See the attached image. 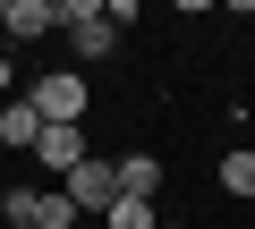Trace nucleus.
Here are the masks:
<instances>
[{
	"instance_id": "obj_11",
	"label": "nucleus",
	"mask_w": 255,
	"mask_h": 229,
	"mask_svg": "<svg viewBox=\"0 0 255 229\" xmlns=\"http://www.w3.org/2000/svg\"><path fill=\"white\" fill-rule=\"evenodd\" d=\"M34 204H43V187H9V195H0V221L26 229V221H34Z\"/></svg>"
},
{
	"instance_id": "obj_2",
	"label": "nucleus",
	"mask_w": 255,
	"mask_h": 229,
	"mask_svg": "<svg viewBox=\"0 0 255 229\" xmlns=\"http://www.w3.org/2000/svg\"><path fill=\"white\" fill-rule=\"evenodd\" d=\"M60 26H68V51H77V60H111V51H119L102 0H60Z\"/></svg>"
},
{
	"instance_id": "obj_14",
	"label": "nucleus",
	"mask_w": 255,
	"mask_h": 229,
	"mask_svg": "<svg viewBox=\"0 0 255 229\" xmlns=\"http://www.w3.org/2000/svg\"><path fill=\"white\" fill-rule=\"evenodd\" d=\"M162 229H187V221H162Z\"/></svg>"
},
{
	"instance_id": "obj_8",
	"label": "nucleus",
	"mask_w": 255,
	"mask_h": 229,
	"mask_svg": "<svg viewBox=\"0 0 255 229\" xmlns=\"http://www.w3.org/2000/svg\"><path fill=\"white\" fill-rule=\"evenodd\" d=\"M102 229H162V204H136V195H119L102 212Z\"/></svg>"
},
{
	"instance_id": "obj_9",
	"label": "nucleus",
	"mask_w": 255,
	"mask_h": 229,
	"mask_svg": "<svg viewBox=\"0 0 255 229\" xmlns=\"http://www.w3.org/2000/svg\"><path fill=\"white\" fill-rule=\"evenodd\" d=\"M221 187L238 195V204H255V153L238 145V153H221Z\"/></svg>"
},
{
	"instance_id": "obj_5",
	"label": "nucleus",
	"mask_w": 255,
	"mask_h": 229,
	"mask_svg": "<svg viewBox=\"0 0 255 229\" xmlns=\"http://www.w3.org/2000/svg\"><path fill=\"white\" fill-rule=\"evenodd\" d=\"M60 34V0H9V43H43Z\"/></svg>"
},
{
	"instance_id": "obj_12",
	"label": "nucleus",
	"mask_w": 255,
	"mask_h": 229,
	"mask_svg": "<svg viewBox=\"0 0 255 229\" xmlns=\"http://www.w3.org/2000/svg\"><path fill=\"white\" fill-rule=\"evenodd\" d=\"M0 102H17V68H9V51H0Z\"/></svg>"
},
{
	"instance_id": "obj_1",
	"label": "nucleus",
	"mask_w": 255,
	"mask_h": 229,
	"mask_svg": "<svg viewBox=\"0 0 255 229\" xmlns=\"http://www.w3.org/2000/svg\"><path fill=\"white\" fill-rule=\"evenodd\" d=\"M26 102H34V119H43V128H77V119H85V102H94V85H85L77 68H51V76L26 85Z\"/></svg>"
},
{
	"instance_id": "obj_3",
	"label": "nucleus",
	"mask_w": 255,
	"mask_h": 229,
	"mask_svg": "<svg viewBox=\"0 0 255 229\" xmlns=\"http://www.w3.org/2000/svg\"><path fill=\"white\" fill-rule=\"evenodd\" d=\"M60 195L77 204V221H85V212L102 221V212L119 204V178H111V161H85V170H68V178H60Z\"/></svg>"
},
{
	"instance_id": "obj_4",
	"label": "nucleus",
	"mask_w": 255,
	"mask_h": 229,
	"mask_svg": "<svg viewBox=\"0 0 255 229\" xmlns=\"http://www.w3.org/2000/svg\"><path fill=\"white\" fill-rule=\"evenodd\" d=\"M94 153H85V128H43L34 136V170H51V178H68V170H85Z\"/></svg>"
},
{
	"instance_id": "obj_15",
	"label": "nucleus",
	"mask_w": 255,
	"mask_h": 229,
	"mask_svg": "<svg viewBox=\"0 0 255 229\" xmlns=\"http://www.w3.org/2000/svg\"><path fill=\"white\" fill-rule=\"evenodd\" d=\"M26 229H34V221H26Z\"/></svg>"
},
{
	"instance_id": "obj_10",
	"label": "nucleus",
	"mask_w": 255,
	"mask_h": 229,
	"mask_svg": "<svg viewBox=\"0 0 255 229\" xmlns=\"http://www.w3.org/2000/svg\"><path fill=\"white\" fill-rule=\"evenodd\" d=\"M34 229H85V221H77V204H68V195L51 187V195L34 204Z\"/></svg>"
},
{
	"instance_id": "obj_13",
	"label": "nucleus",
	"mask_w": 255,
	"mask_h": 229,
	"mask_svg": "<svg viewBox=\"0 0 255 229\" xmlns=\"http://www.w3.org/2000/svg\"><path fill=\"white\" fill-rule=\"evenodd\" d=\"M0 34H9V0H0Z\"/></svg>"
},
{
	"instance_id": "obj_6",
	"label": "nucleus",
	"mask_w": 255,
	"mask_h": 229,
	"mask_svg": "<svg viewBox=\"0 0 255 229\" xmlns=\"http://www.w3.org/2000/svg\"><path fill=\"white\" fill-rule=\"evenodd\" d=\"M111 178H119V195H136V204H153V195H162V161H153V153H119V161H111Z\"/></svg>"
},
{
	"instance_id": "obj_7",
	"label": "nucleus",
	"mask_w": 255,
	"mask_h": 229,
	"mask_svg": "<svg viewBox=\"0 0 255 229\" xmlns=\"http://www.w3.org/2000/svg\"><path fill=\"white\" fill-rule=\"evenodd\" d=\"M34 136H43V119H34V102H26V93H17V102H0V145L34 161Z\"/></svg>"
}]
</instances>
